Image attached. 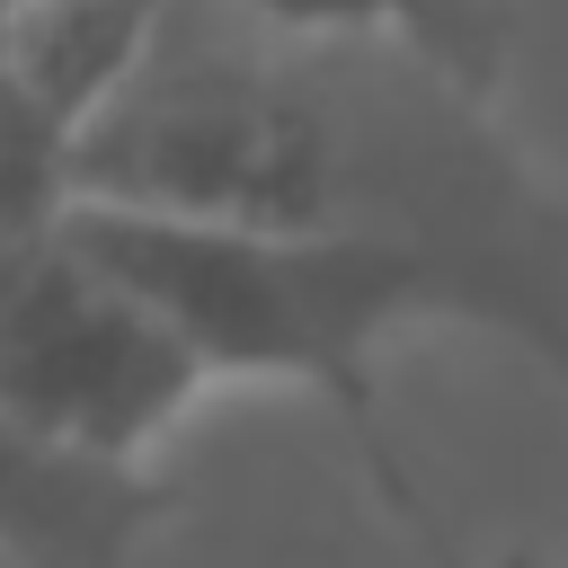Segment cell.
Instances as JSON below:
<instances>
[{"instance_id": "obj_1", "label": "cell", "mask_w": 568, "mask_h": 568, "mask_svg": "<svg viewBox=\"0 0 568 568\" xmlns=\"http://www.w3.org/2000/svg\"><path fill=\"white\" fill-rule=\"evenodd\" d=\"M62 195L408 240L488 275L550 337H568V222L506 124V89L399 36L169 0L62 142Z\"/></svg>"}, {"instance_id": "obj_2", "label": "cell", "mask_w": 568, "mask_h": 568, "mask_svg": "<svg viewBox=\"0 0 568 568\" xmlns=\"http://www.w3.org/2000/svg\"><path fill=\"white\" fill-rule=\"evenodd\" d=\"M62 222L178 328V346L204 364L213 390L231 382H284L346 417L390 506H408V479L382 444V355L408 328H488L515 337L532 364H559L568 337H550L515 293L488 275L408 248V240H355V231H266V222H213V213H151V204H98L62 195Z\"/></svg>"}, {"instance_id": "obj_3", "label": "cell", "mask_w": 568, "mask_h": 568, "mask_svg": "<svg viewBox=\"0 0 568 568\" xmlns=\"http://www.w3.org/2000/svg\"><path fill=\"white\" fill-rule=\"evenodd\" d=\"M204 399V364L62 222V204L0 231V408L80 453L151 462Z\"/></svg>"}, {"instance_id": "obj_4", "label": "cell", "mask_w": 568, "mask_h": 568, "mask_svg": "<svg viewBox=\"0 0 568 568\" xmlns=\"http://www.w3.org/2000/svg\"><path fill=\"white\" fill-rule=\"evenodd\" d=\"M169 524V488L151 462L80 453L18 408H0V559L9 568H133V550Z\"/></svg>"}, {"instance_id": "obj_5", "label": "cell", "mask_w": 568, "mask_h": 568, "mask_svg": "<svg viewBox=\"0 0 568 568\" xmlns=\"http://www.w3.org/2000/svg\"><path fill=\"white\" fill-rule=\"evenodd\" d=\"M248 18L275 27H364V36H399L488 89H506V0H231Z\"/></svg>"}, {"instance_id": "obj_6", "label": "cell", "mask_w": 568, "mask_h": 568, "mask_svg": "<svg viewBox=\"0 0 568 568\" xmlns=\"http://www.w3.org/2000/svg\"><path fill=\"white\" fill-rule=\"evenodd\" d=\"M488 568H550L541 550H506V559H488Z\"/></svg>"}]
</instances>
